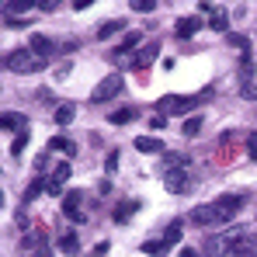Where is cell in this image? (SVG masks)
<instances>
[{
  "label": "cell",
  "mask_w": 257,
  "mask_h": 257,
  "mask_svg": "<svg viewBox=\"0 0 257 257\" xmlns=\"http://www.w3.org/2000/svg\"><path fill=\"white\" fill-rule=\"evenodd\" d=\"M4 66H7L11 73H39V70H45L49 63H45L42 56H35L32 49H14V52H7Z\"/></svg>",
  "instance_id": "1"
},
{
  "label": "cell",
  "mask_w": 257,
  "mask_h": 257,
  "mask_svg": "<svg viewBox=\"0 0 257 257\" xmlns=\"http://www.w3.org/2000/svg\"><path fill=\"white\" fill-rule=\"evenodd\" d=\"M195 104H198V97H191V94H167V97L157 101V108H160L164 115H167V111H171V115H188Z\"/></svg>",
  "instance_id": "2"
},
{
  "label": "cell",
  "mask_w": 257,
  "mask_h": 257,
  "mask_svg": "<svg viewBox=\"0 0 257 257\" xmlns=\"http://www.w3.org/2000/svg\"><path fill=\"white\" fill-rule=\"evenodd\" d=\"M157 56H160V42H146V45H139V49L125 59V66H132V70H146Z\"/></svg>",
  "instance_id": "3"
},
{
  "label": "cell",
  "mask_w": 257,
  "mask_h": 257,
  "mask_svg": "<svg viewBox=\"0 0 257 257\" xmlns=\"http://www.w3.org/2000/svg\"><path fill=\"white\" fill-rule=\"evenodd\" d=\"M118 90H122V73H111V77H104L101 84L94 87L90 101H94V104H104V101H108V97H115Z\"/></svg>",
  "instance_id": "4"
},
{
  "label": "cell",
  "mask_w": 257,
  "mask_h": 257,
  "mask_svg": "<svg viewBox=\"0 0 257 257\" xmlns=\"http://www.w3.org/2000/svg\"><path fill=\"white\" fill-rule=\"evenodd\" d=\"M191 222H195V226H205V229H212V226H222L215 202H212V205H195V209H191Z\"/></svg>",
  "instance_id": "5"
},
{
  "label": "cell",
  "mask_w": 257,
  "mask_h": 257,
  "mask_svg": "<svg viewBox=\"0 0 257 257\" xmlns=\"http://www.w3.org/2000/svg\"><path fill=\"white\" fill-rule=\"evenodd\" d=\"M80 198H84L80 191H66L63 195V212L70 215L73 222H87V212H84V205H80Z\"/></svg>",
  "instance_id": "6"
},
{
  "label": "cell",
  "mask_w": 257,
  "mask_h": 257,
  "mask_svg": "<svg viewBox=\"0 0 257 257\" xmlns=\"http://www.w3.org/2000/svg\"><path fill=\"white\" fill-rule=\"evenodd\" d=\"M215 209H219V219H222V222H229L233 215L243 209V198H240V195H226V198L215 202Z\"/></svg>",
  "instance_id": "7"
},
{
  "label": "cell",
  "mask_w": 257,
  "mask_h": 257,
  "mask_svg": "<svg viewBox=\"0 0 257 257\" xmlns=\"http://www.w3.org/2000/svg\"><path fill=\"white\" fill-rule=\"evenodd\" d=\"M202 25H205V21H202L198 14H188V18H177V25H174V32H177L181 39H191L195 32H202Z\"/></svg>",
  "instance_id": "8"
},
{
  "label": "cell",
  "mask_w": 257,
  "mask_h": 257,
  "mask_svg": "<svg viewBox=\"0 0 257 257\" xmlns=\"http://www.w3.org/2000/svg\"><path fill=\"white\" fill-rule=\"evenodd\" d=\"M70 174H73L70 164H59V167L52 171V177H49V188H45V191H49V195H59V191H63V184L70 181Z\"/></svg>",
  "instance_id": "9"
},
{
  "label": "cell",
  "mask_w": 257,
  "mask_h": 257,
  "mask_svg": "<svg viewBox=\"0 0 257 257\" xmlns=\"http://www.w3.org/2000/svg\"><path fill=\"white\" fill-rule=\"evenodd\" d=\"M28 49H32L35 56H42L45 63H49V59L56 56V42H52V39H45V35H32V42H28Z\"/></svg>",
  "instance_id": "10"
},
{
  "label": "cell",
  "mask_w": 257,
  "mask_h": 257,
  "mask_svg": "<svg viewBox=\"0 0 257 257\" xmlns=\"http://www.w3.org/2000/svg\"><path fill=\"white\" fill-rule=\"evenodd\" d=\"M139 42H143V35H139V32H128L125 39L115 45V56H111V59H122V63H125V59H128V52H132V49H136Z\"/></svg>",
  "instance_id": "11"
},
{
  "label": "cell",
  "mask_w": 257,
  "mask_h": 257,
  "mask_svg": "<svg viewBox=\"0 0 257 257\" xmlns=\"http://www.w3.org/2000/svg\"><path fill=\"white\" fill-rule=\"evenodd\" d=\"M229 257H257V236H254V233H247V236L229 250Z\"/></svg>",
  "instance_id": "12"
},
{
  "label": "cell",
  "mask_w": 257,
  "mask_h": 257,
  "mask_svg": "<svg viewBox=\"0 0 257 257\" xmlns=\"http://www.w3.org/2000/svg\"><path fill=\"white\" fill-rule=\"evenodd\" d=\"M188 167H191V160H188L184 153H167V157H164V171H167V174H174V171H188Z\"/></svg>",
  "instance_id": "13"
},
{
  "label": "cell",
  "mask_w": 257,
  "mask_h": 257,
  "mask_svg": "<svg viewBox=\"0 0 257 257\" xmlns=\"http://www.w3.org/2000/svg\"><path fill=\"white\" fill-rule=\"evenodd\" d=\"M49 150H63L66 157H77V143L66 139V136H52V139H49Z\"/></svg>",
  "instance_id": "14"
},
{
  "label": "cell",
  "mask_w": 257,
  "mask_h": 257,
  "mask_svg": "<svg viewBox=\"0 0 257 257\" xmlns=\"http://www.w3.org/2000/svg\"><path fill=\"white\" fill-rule=\"evenodd\" d=\"M136 150H139V153H160L164 143H160L157 136H139V139H136Z\"/></svg>",
  "instance_id": "15"
},
{
  "label": "cell",
  "mask_w": 257,
  "mask_h": 257,
  "mask_svg": "<svg viewBox=\"0 0 257 257\" xmlns=\"http://www.w3.org/2000/svg\"><path fill=\"white\" fill-rule=\"evenodd\" d=\"M0 128H11V132H25V115H18V111H7V115H0Z\"/></svg>",
  "instance_id": "16"
},
{
  "label": "cell",
  "mask_w": 257,
  "mask_h": 257,
  "mask_svg": "<svg viewBox=\"0 0 257 257\" xmlns=\"http://www.w3.org/2000/svg\"><path fill=\"white\" fill-rule=\"evenodd\" d=\"M139 209H143V202H139V198H128V202H122V205L115 209V222H125L128 215L139 212Z\"/></svg>",
  "instance_id": "17"
},
{
  "label": "cell",
  "mask_w": 257,
  "mask_h": 257,
  "mask_svg": "<svg viewBox=\"0 0 257 257\" xmlns=\"http://www.w3.org/2000/svg\"><path fill=\"white\" fill-rule=\"evenodd\" d=\"M188 174H191V171H174V174H167V188H171L174 195H181V191L188 188Z\"/></svg>",
  "instance_id": "18"
},
{
  "label": "cell",
  "mask_w": 257,
  "mask_h": 257,
  "mask_svg": "<svg viewBox=\"0 0 257 257\" xmlns=\"http://www.w3.org/2000/svg\"><path fill=\"white\" fill-rule=\"evenodd\" d=\"M209 28H212V32H229V14L215 7V11H212V18H209Z\"/></svg>",
  "instance_id": "19"
},
{
  "label": "cell",
  "mask_w": 257,
  "mask_h": 257,
  "mask_svg": "<svg viewBox=\"0 0 257 257\" xmlns=\"http://www.w3.org/2000/svg\"><path fill=\"white\" fill-rule=\"evenodd\" d=\"M198 132H202V115L184 118V125H181V136H184V139H191V136H198Z\"/></svg>",
  "instance_id": "20"
},
{
  "label": "cell",
  "mask_w": 257,
  "mask_h": 257,
  "mask_svg": "<svg viewBox=\"0 0 257 257\" xmlns=\"http://www.w3.org/2000/svg\"><path fill=\"white\" fill-rule=\"evenodd\" d=\"M59 250H63V254H77V250H80L77 233H63V236H59Z\"/></svg>",
  "instance_id": "21"
},
{
  "label": "cell",
  "mask_w": 257,
  "mask_h": 257,
  "mask_svg": "<svg viewBox=\"0 0 257 257\" xmlns=\"http://www.w3.org/2000/svg\"><path fill=\"white\" fill-rule=\"evenodd\" d=\"M125 28V21H104L101 28H97V39H111V35H118Z\"/></svg>",
  "instance_id": "22"
},
{
  "label": "cell",
  "mask_w": 257,
  "mask_h": 257,
  "mask_svg": "<svg viewBox=\"0 0 257 257\" xmlns=\"http://www.w3.org/2000/svg\"><path fill=\"white\" fill-rule=\"evenodd\" d=\"M73 115H77V108H73V104H59L52 118H56L59 125H70V122H73Z\"/></svg>",
  "instance_id": "23"
},
{
  "label": "cell",
  "mask_w": 257,
  "mask_h": 257,
  "mask_svg": "<svg viewBox=\"0 0 257 257\" xmlns=\"http://www.w3.org/2000/svg\"><path fill=\"white\" fill-rule=\"evenodd\" d=\"M132 118H136V111H132V108H118V111H111V115H108V122H111V125H125V122H132Z\"/></svg>",
  "instance_id": "24"
},
{
  "label": "cell",
  "mask_w": 257,
  "mask_h": 257,
  "mask_svg": "<svg viewBox=\"0 0 257 257\" xmlns=\"http://www.w3.org/2000/svg\"><path fill=\"white\" fill-rule=\"evenodd\" d=\"M4 11H7L11 18H18V14L32 11V4H28V0H7V4H4Z\"/></svg>",
  "instance_id": "25"
},
{
  "label": "cell",
  "mask_w": 257,
  "mask_h": 257,
  "mask_svg": "<svg viewBox=\"0 0 257 257\" xmlns=\"http://www.w3.org/2000/svg\"><path fill=\"white\" fill-rule=\"evenodd\" d=\"M167 250H171V247H167V243H164V240H150V243H143V254L164 257V254H167Z\"/></svg>",
  "instance_id": "26"
},
{
  "label": "cell",
  "mask_w": 257,
  "mask_h": 257,
  "mask_svg": "<svg viewBox=\"0 0 257 257\" xmlns=\"http://www.w3.org/2000/svg\"><path fill=\"white\" fill-rule=\"evenodd\" d=\"M177 240H181V222H171V226H167V233H164V243L171 247V243H177Z\"/></svg>",
  "instance_id": "27"
},
{
  "label": "cell",
  "mask_w": 257,
  "mask_h": 257,
  "mask_svg": "<svg viewBox=\"0 0 257 257\" xmlns=\"http://www.w3.org/2000/svg\"><path fill=\"white\" fill-rule=\"evenodd\" d=\"M128 7H132V11H139V14H150V11L157 7V0H128Z\"/></svg>",
  "instance_id": "28"
},
{
  "label": "cell",
  "mask_w": 257,
  "mask_h": 257,
  "mask_svg": "<svg viewBox=\"0 0 257 257\" xmlns=\"http://www.w3.org/2000/svg\"><path fill=\"white\" fill-rule=\"evenodd\" d=\"M25 143H28V132H18V136H14V143H11V153H14V157H21V153H25Z\"/></svg>",
  "instance_id": "29"
},
{
  "label": "cell",
  "mask_w": 257,
  "mask_h": 257,
  "mask_svg": "<svg viewBox=\"0 0 257 257\" xmlns=\"http://www.w3.org/2000/svg\"><path fill=\"white\" fill-rule=\"evenodd\" d=\"M42 188H49V181H42V177H39V181H32V184H28V191H25V198H28V202H32V198H39V191H42Z\"/></svg>",
  "instance_id": "30"
},
{
  "label": "cell",
  "mask_w": 257,
  "mask_h": 257,
  "mask_svg": "<svg viewBox=\"0 0 257 257\" xmlns=\"http://www.w3.org/2000/svg\"><path fill=\"white\" fill-rule=\"evenodd\" d=\"M247 153L257 160V132H250V136H247Z\"/></svg>",
  "instance_id": "31"
},
{
  "label": "cell",
  "mask_w": 257,
  "mask_h": 257,
  "mask_svg": "<svg viewBox=\"0 0 257 257\" xmlns=\"http://www.w3.org/2000/svg\"><path fill=\"white\" fill-rule=\"evenodd\" d=\"M108 254V240H101V243H94V250H90V257H104Z\"/></svg>",
  "instance_id": "32"
},
{
  "label": "cell",
  "mask_w": 257,
  "mask_h": 257,
  "mask_svg": "<svg viewBox=\"0 0 257 257\" xmlns=\"http://www.w3.org/2000/svg\"><path fill=\"white\" fill-rule=\"evenodd\" d=\"M104 167H108V174H115V167H118V153H108V160H104Z\"/></svg>",
  "instance_id": "33"
},
{
  "label": "cell",
  "mask_w": 257,
  "mask_h": 257,
  "mask_svg": "<svg viewBox=\"0 0 257 257\" xmlns=\"http://www.w3.org/2000/svg\"><path fill=\"white\" fill-rule=\"evenodd\" d=\"M150 125H153V128H164V125H167V115H153V118H150Z\"/></svg>",
  "instance_id": "34"
},
{
  "label": "cell",
  "mask_w": 257,
  "mask_h": 257,
  "mask_svg": "<svg viewBox=\"0 0 257 257\" xmlns=\"http://www.w3.org/2000/svg\"><path fill=\"white\" fill-rule=\"evenodd\" d=\"M181 257H198V247H184V250H181Z\"/></svg>",
  "instance_id": "35"
},
{
  "label": "cell",
  "mask_w": 257,
  "mask_h": 257,
  "mask_svg": "<svg viewBox=\"0 0 257 257\" xmlns=\"http://www.w3.org/2000/svg\"><path fill=\"white\" fill-rule=\"evenodd\" d=\"M35 257H52V254H49V247H39V250H35Z\"/></svg>",
  "instance_id": "36"
}]
</instances>
